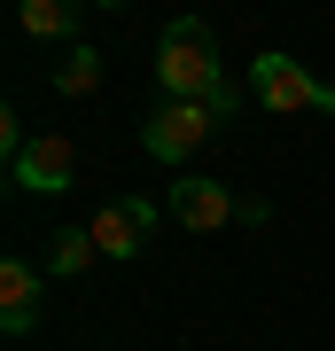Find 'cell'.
<instances>
[{
  "label": "cell",
  "instance_id": "cell-5",
  "mask_svg": "<svg viewBox=\"0 0 335 351\" xmlns=\"http://www.w3.org/2000/svg\"><path fill=\"white\" fill-rule=\"evenodd\" d=\"M149 234H156V203H149V195H117V203H101V211H94L101 258H140V250H149Z\"/></svg>",
  "mask_w": 335,
  "mask_h": 351
},
{
  "label": "cell",
  "instance_id": "cell-10",
  "mask_svg": "<svg viewBox=\"0 0 335 351\" xmlns=\"http://www.w3.org/2000/svg\"><path fill=\"white\" fill-rule=\"evenodd\" d=\"M55 86H62V94H94V86H101V47H71V55L55 63Z\"/></svg>",
  "mask_w": 335,
  "mask_h": 351
},
{
  "label": "cell",
  "instance_id": "cell-1",
  "mask_svg": "<svg viewBox=\"0 0 335 351\" xmlns=\"http://www.w3.org/2000/svg\"><path fill=\"white\" fill-rule=\"evenodd\" d=\"M156 86H164V101H219V110H234L226 71H219V39H211L203 16L164 24V39H156Z\"/></svg>",
  "mask_w": 335,
  "mask_h": 351
},
{
  "label": "cell",
  "instance_id": "cell-3",
  "mask_svg": "<svg viewBox=\"0 0 335 351\" xmlns=\"http://www.w3.org/2000/svg\"><path fill=\"white\" fill-rule=\"evenodd\" d=\"M249 94L265 101L273 117H304V110H335V86H320L297 55H258L249 63Z\"/></svg>",
  "mask_w": 335,
  "mask_h": 351
},
{
  "label": "cell",
  "instance_id": "cell-9",
  "mask_svg": "<svg viewBox=\"0 0 335 351\" xmlns=\"http://www.w3.org/2000/svg\"><path fill=\"white\" fill-rule=\"evenodd\" d=\"M78 16H86V0H16V24L32 39H71Z\"/></svg>",
  "mask_w": 335,
  "mask_h": 351
},
{
  "label": "cell",
  "instance_id": "cell-7",
  "mask_svg": "<svg viewBox=\"0 0 335 351\" xmlns=\"http://www.w3.org/2000/svg\"><path fill=\"white\" fill-rule=\"evenodd\" d=\"M172 219L195 226V234H219L226 219H234V195H226V180H172Z\"/></svg>",
  "mask_w": 335,
  "mask_h": 351
},
{
  "label": "cell",
  "instance_id": "cell-2",
  "mask_svg": "<svg viewBox=\"0 0 335 351\" xmlns=\"http://www.w3.org/2000/svg\"><path fill=\"white\" fill-rule=\"evenodd\" d=\"M219 117H234V110H219V101H164L149 125H140V149H149L156 164H187L219 133Z\"/></svg>",
  "mask_w": 335,
  "mask_h": 351
},
{
  "label": "cell",
  "instance_id": "cell-8",
  "mask_svg": "<svg viewBox=\"0 0 335 351\" xmlns=\"http://www.w3.org/2000/svg\"><path fill=\"white\" fill-rule=\"evenodd\" d=\"M94 258H101L94 226H55V234H47V274H55V281H78Z\"/></svg>",
  "mask_w": 335,
  "mask_h": 351
},
{
  "label": "cell",
  "instance_id": "cell-11",
  "mask_svg": "<svg viewBox=\"0 0 335 351\" xmlns=\"http://www.w3.org/2000/svg\"><path fill=\"white\" fill-rule=\"evenodd\" d=\"M101 8H125V0H101Z\"/></svg>",
  "mask_w": 335,
  "mask_h": 351
},
{
  "label": "cell",
  "instance_id": "cell-4",
  "mask_svg": "<svg viewBox=\"0 0 335 351\" xmlns=\"http://www.w3.org/2000/svg\"><path fill=\"white\" fill-rule=\"evenodd\" d=\"M8 180H16L24 195H62V188H78V149H71V133H32L24 156L8 164Z\"/></svg>",
  "mask_w": 335,
  "mask_h": 351
},
{
  "label": "cell",
  "instance_id": "cell-6",
  "mask_svg": "<svg viewBox=\"0 0 335 351\" xmlns=\"http://www.w3.org/2000/svg\"><path fill=\"white\" fill-rule=\"evenodd\" d=\"M39 304H47L39 265L32 258H8V265H0V328H8V336H32V328H39Z\"/></svg>",
  "mask_w": 335,
  "mask_h": 351
}]
</instances>
